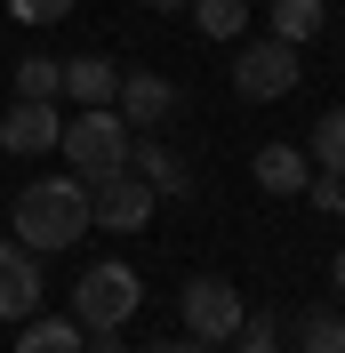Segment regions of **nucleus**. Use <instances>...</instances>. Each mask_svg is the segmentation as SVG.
Listing matches in <instances>:
<instances>
[{"instance_id": "nucleus-3", "label": "nucleus", "mask_w": 345, "mask_h": 353, "mask_svg": "<svg viewBox=\"0 0 345 353\" xmlns=\"http://www.w3.org/2000/svg\"><path fill=\"white\" fill-rule=\"evenodd\" d=\"M137 305H145V273H129L121 257L81 265V281H72V321L81 330H129Z\"/></svg>"}, {"instance_id": "nucleus-15", "label": "nucleus", "mask_w": 345, "mask_h": 353, "mask_svg": "<svg viewBox=\"0 0 345 353\" xmlns=\"http://www.w3.org/2000/svg\"><path fill=\"white\" fill-rule=\"evenodd\" d=\"M305 161H322V176H345V105L313 121V137H305Z\"/></svg>"}, {"instance_id": "nucleus-7", "label": "nucleus", "mask_w": 345, "mask_h": 353, "mask_svg": "<svg viewBox=\"0 0 345 353\" xmlns=\"http://www.w3.org/2000/svg\"><path fill=\"white\" fill-rule=\"evenodd\" d=\"M41 297H48L41 257L8 233V241H0V321H32V313H41Z\"/></svg>"}, {"instance_id": "nucleus-8", "label": "nucleus", "mask_w": 345, "mask_h": 353, "mask_svg": "<svg viewBox=\"0 0 345 353\" xmlns=\"http://www.w3.org/2000/svg\"><path fill=\"white\" fill-rule=\"evenodd\" d=\"M112 112L129 121V129H161L177 112V81H161V72H121V88H112Z\"/></svg>"}, {"instance_id": "nucleus-17", "label": "nucleus", "mask_w": 345, "mask_h": 353, "mask_svg": "<svg viewBox=\"0 0 345 353\" xmlns=\"http://www.w3.org/2000/svg\"><path fill=\"white\" fill-rule=\"evenodd\" d=\"M297 353H345V321L337 313H305L297 321Z\"/></svg>"}, {"instance_id": "nucleus-4", "label": "nucleus", "mask_w": 345, "mask_h": 353, "mask_svg": "<svg viewBox=\"0 0 345 353\" xmlns=\"http://www.w3.org/2000/svg\"><path fill=\"white\" fill-rule=\"evenodd\" d=\"M177 313H185V337H201V345H233L241 321H249V305H241V289L225 273H193L185 297H177Z\"/></svg>"}, {"instance_id": "nucleus-16", "label": "nucleus", "mask_w": 345, "mask_h": 353, "mask_svg": "<svg viewBox=\"0 0 345 353\" xmlns=\"http://www.w3.org/2000/svg\"><path fill=\"white\" fill-rule=\"evenodd\" d=\"M193 24H201V41H241L249 32V0H193Z\"/></svg>"}, {"instance_id": "nucleus-11", "label": "nucleus", "mask_w": 345, "mask_h": 353, "mask_svg": "<svg viewBox=\"0 0 345 353\" xmlns=\"http://www.w3.org/2000/svg\"><path fill=\"white\" fill-rule=\"evenodd\" d=\"M129 169L145 176L152 193H193V169L177 161V145H137V137H129Z\"/></svg>"}, {"instance_id": "nucleus-2", "label": "nucleus", "mask_w": 345, "mask_h": 353, "mask_svg": "<svg viewBox=\"0 0 345 353\" xmlns=\"http://www.w3.org/2000/svg\"><path fill=\"white\" fill-rule=\"evenodd\" d=\"M57 153H65V169L81 176V185H97V176L129 169V121L112 105H81L65 129H57Z\"/></svg>"}, {"instance_id": "nucleus-18", "label": "nucleus", "mask_w": 345, "mask_h": 353, "mask_svg": "<svg viewBox=\"0 0 345 353\" xmlns=\"http://www.w3.org/2000/svg\"><path fill=\"white\" fill-rule=\"evenodd\" d=\"M57 88H65V65L57 57H24L17 65V97H57Z\"/></svg>"}, {"instance_id": "nucleus-5", "label": "nucleus", "mask_w": 345, "mask_h": 353, "mask_svg": "<svg viewBox=\"0 0 345 353\" xmlns=\"http://www.w3.org/2000/svg\"><path fill=\"white\" fill-rule=\"evenodd\" d=\"M152 209H161V193H152L137 169H112V176L88 185V225H97V233H145Z\"/></svg>"}, {"instance_id": "nucleus-24", "label": "nucleus", "mask_w": 345, "mask_h": 353, "mask_svg": "<svg viewBox=\"0 0 345 353\" xmlns=\"http://www.w3.org/2000/svg\"><path fill=\"white\" fill-rule=\"evenodd\" d=\"M329 217H337V225H345V185H337V209H329Z\"/></svg>"}, {"instance_id": "nucleus-20", "label": "nucleus", "mask_w": 345, "mask_h": 353, "mask_svg": "<svg viewBox=\"0 0 345 353\" xmlns=\"http://www.w3.org/2000/svg\"><path fill=\"white\" fill-rule=\"evenodd\" d=\"M233 353H281V337H273V321H241V337H233Z\"/></svg>"}, {"instance_id": "nucleus-6", "label": "nucleus", "mask_w": 345, "mask_h": 353, "mask_svg": "<svg viewBox=\"0 0 345 353\" xmlns=\"http://www.w3.org/2000/svg\"><path fill=\"white\" fill-rule=\"evenodd\" d=\"M233 88L249 97V105H281V97L297 88V48L273 41V32H265V41H249V48L233 57Z\"/></svg>"}, {"instance_id": "nucleus-25", "label": "nucleus", "mask_w": 345, "mask_h": 353, "mask_svg": "<svg viewBox=\"0 0 345 353\" xmlns=\"http://www.w3.org/2000/svg\"><path fill=\"white\" fill-rule=\"evenodd\" d=\"M337 289H345V249H337Z\"/></svg>"}, {"instance_id": "nucleus-13", "label": "nucleus", "mask_w": 345, "mask_h": 353, "mask_svg": "<svg viewBox=\"0 0 345 353\" xmlns=\"http://www.w3.org/2000/svg\"><path fill=\"white\" fill-rule=\"evenodd\" d=\"M112 88H121V72H112L105 57H72L65 65V97L72 105H112Z\"/></svg>"}, {"instance_id": "nucleus-12", "label": "nucleus", "mask_w": 345, "mask_h": 353, "mask_svg": "<svg viewBox=\"0 0 345 353\" xmlns=\"http://www.w3.org/2000/svg\"><path fill=\"white\" fill-rule=\"evenodd\" d=\"M17 353H81V321H72V313H32V321H17Z\"/></svg>"}, {"instance_id": "nucleus-10", "label": "nucleus", "mask_w": 345, "mask_h": 353, "mask_svg": "<svg viewBox=\"0 0 345 353\" xmlns=\"http://www.w3.org/2000/svg\"><path fill=\"white\" fill-rule=\"evenodd\" d=\"M257 185L265 193H305L313 185V161H305V145H257Z\"/></svg>"}, {"instance_id": "nucleus-9", "label": "nucleus", "mask_w": 345, "mask_h": 353, "mask_svg": "<svg viewBox=\"0 0 345 353\" xmlns=\"http://www.w3.org/2000/svg\"><path fill=\"white\" fill-rule=\"evenodd\" d=\"M57 105L48 97H17L8 105V121H0V153H57Z\"/></svg>"}, {"instance_id": "nucleus-21", "label": "nucleus", "mask_w": 345, "mask_h": 353, "mask_svg": "<svg viewBox=\"0 0 345 353\" xmlns=\"http://www.w3.org/2000/svg\"><path fill=\"white\" fill-rule=\"evenodd\" d=\"M81 353H129V337H121V330H88Z\"/></svg>"}, {"instance_id": "nucleus-22", "label": "nucleus", "mask_w": 345, "mask_h": 353, "mask_svg": "<svg viewBox=\"0 0 345 353\" xmlns=\"http://www.w3.org/2000/svg\"><path fill=\"white\" fill-rule=\"evenodd\" d=\"M145 353H217V345H201V337H152Z\"/></svg>"}, {"instance_id": "nucleus-1", "label": "nucleus", "mask_w": 345, "mask_h": 353, "mask_svg": "<svg viewBox=\"0 0 345 353\" xmlns=\"http://www.w3.org/2000/svg\"><path fill=\"white\" fill-rule=\"evenodd\" d=\"M8 225H17V241L32 249V257H57V249H72L88 233V185L81 176H41V185H24L17 209H8Z\"/></svg>"}, {"instance_id": "nucleus-14", "label": "nucleus", "mask_w": 345, "mask_h": 353, "mask_svg": "<svg viewBox=\"0 0 345 353\" xmlns=\"http://www.w3.org/2000/svg\"><path fill=\"white\" fill-rule=\"evenodd\" d=\"M329 24V0H273V41H313V32H322Z\"/></svg>"}, {"instance_id": "nucleus-19", "label": "nucleus", "mask_w": 345, "mask_h": 353, "mask_svg": "<svg viewBox=\"0 0 345 353\" xmlns=\"http://www.w3.org/2000/svg\"><path fill=\"white\" fill-rule=\"evenodd\" d=\"M8 17H17V24H65L72 0H8Z\"/></svg>"}, {"instance_id": "nucleus-23", "label": "nucleus", "mask_w": 345, "mask_h": 353, "mask_svg": "<svg viewBox=\"0 0 345 353\" xmlns=\"http://www.w3.org/2000/svg\"><path fill=\"white\" fill-rule=\"evenodd\" d=\"M145 8H193V0H145Z\"/></svg>"}]
</instances>
